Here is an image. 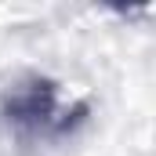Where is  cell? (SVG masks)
<instances>
[{"instance_id":"6da1fadb","label":"cell","mask_w":156,"mask_h":156,"mask_svg":"<svg viewBox=\"0 0 156 156\" xmlns=\"http://www.w3.org/2000/svg\"><path fill=\"white\" fill-rule=\"evenodd\" d=\"M83 113H87V105H73V109L62 105L58 83L47 76H37V73L11 80L0 94V116L22 138L66 134L83 120Z\"/></svg>"}]
</instances>
